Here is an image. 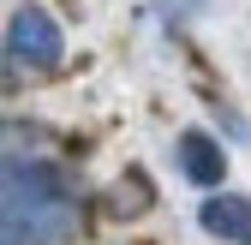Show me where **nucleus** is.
I'll use <instances>...</instances> for the list:
<instances>
[{
	"instance_id": "7ed1b4c3",
	"label": "nucleus",
	"mask_w": 251,
	"mask_h": 245,
	"mask_svg": "<svg viewBox=\"0 0 251 245\" xmlns=\"http://www.w3.org/2000/svg\"><path fill=\"white\" fill-rule=\"evenodd\" d=\"M12 48H18V54H36V60H54V54H60V36H54V24H48L42 12H24V18L12 24Z\"/></svg>"
},
{
	"instance_id": "f03ea898",
	"label": "nucleus",
	"mask_w": 251,
	"mask_h": 245,
	"mask_svg": "<svg viewBox=\"0 0 251 245\" xmlns=\"http://www.w3.org/2000/svg\"><path fill=\"white\" fill-rule=\"evenodd\" d=\"M203 227L233 239V245H251V197H209L203 203Z\"/></svg>"
},
{
	"instance_id": "f257e3e1",
	"label": "nucleus",
	"mask_w": 251,
	"mask_h": 245,
	"mask_svg": "<svg viewBox=\"0 0 251 245\" xmlns=\"http://www.w3.org/2000/svg\"><path fill=\"white\" fill-rule=\"evenodd\" d=\"M179 168H185V179H198V186H215L222 168H227V156H222V144H215V138L185 132V138H179Z\"/></svg>"
},
{
	"instance_id": "20e7f679",
	"label": "nucleus",
	"mask_w": 251,
	"mask_h": 245,
	"mask_svg": "<svg viewBox=\"0 0 251 245\" xmlns=\"http://www.w3.org/2000/svg\"><path fill=\"white\" fill-rule=\"evenodd\" d=\"M168 6H179L174 18H192V6H203V0H168Z\"/></svg>"
}]
</instances>
